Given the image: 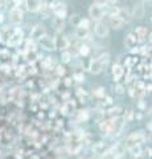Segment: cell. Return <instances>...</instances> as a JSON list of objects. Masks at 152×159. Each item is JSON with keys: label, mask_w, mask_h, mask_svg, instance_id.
Returning <instances> with one entry per match:
<instances>
[{"label": "cell", "mask_w": 152, "mask_h": 159, "mask_svg": "<svg viewBox=\"0 0 152 159\" xmlns=\"http://www.w3.org/2000/svg\"><path fill=\"white\" fill-rule=\"evenodd\" d=\"M78 51H80L81 56H87V54L90 53V48L87 47V45H81L80 48H78Z\"/></svg>", "instance_id": "30"}, {"label": "cell", "mask_w": 152, "mask_h": 159, "mask_svg": "<svg viewBox=\"0 0 152 159\" xmlns=\"http://www.w3.org/2000/svg\"><path fill=\"white\" fill-rule=\"evenodd\" d=\"M90 24H91L90 19H81V21H80V24H78V27L83 28V29H89Z\"/></svg>", "instance_id": "25"}, {"label": "cell", "mask_w": 152, "mask_h": 159, "mask_svg": "<svg viewBox=\"0 0 152 159\" xmlns=\"http://www.w3.org/2000/svg\"><path fill=\"white\" fill-rule=\"evenodd\" d=\"M24 19V12L21 8H17V7H13L11 11H9V20H11V23L15 24V25H17V24H20Z\"/></svg>", "instance_id": "5"}, {"label": "cell", "mask_w": 152, "mask_h": 159, "mask_svg": "<svg viewBox=\"0 0 152 159\" xmlns=\"http://www.w3.org/2000/svg\"><path fill=\"white\" fill-rule=\"evenodd\" d=\"M78 118H80L81 121H87V119H89V111L82 110V111L80 113V116H78Z\"/></svg>", "instance_id": "32"}, {"label": "cell", "mask_w": 152, "mask_h": 159, "mask_svg": "<svg viewBox=\"0 0 152 159\" xmlns=\"http://www.w3.org/2000/svg\"><path fill=\"white\" fill-rule=\"evenodd\" d=\"M118 17H119L122 21L126 23H130L132 20V13L128 11L127 8H119V12H118Z\"/></svg>", "instance_id": "13"}, {"label": "cell", "mask_w": 152, "mask_h": 159, "mask_svg": "<svg viewBox=\"0 0 152 159\" xmlns=\"http://www.w3.org/2000/svg\"><path fill=\"white\" fill-rule=\"evenodd\" d=\"M38 41H40V45L44 49H46V51H53V49H56L54 48V39H52L49 36H44L42 39L38 40Z\"/></svg>", "instance_id": "11"}, {"label": "cell", "mask_w": 152, "mask_h": 159, "mask_svg": "<svg viewBox=\"0 0 152 159\" xmlns=\"http://www.w3.org/2000/svg\"><path fill=\"white\" fill-rule=\"evenodd\" d=\"M145 92H152V85L151 84H148V85L145 86Z\"/></svg>", "instance_id": "38"}, {"label": "cell", "mask_w": 152, "mask_h": 159, "mask_svg": "<svg viewBox=\"0 0 152 159\" xmlns=\"http://www.w3.org/2000/svg\"><path fill=\"white\" fill-rule=\"evenodd\" d=\"M3 20H4V15H3V13H0V23H2Z\"/></svg>", "instance_id": "40"}, {"label": "cell", "mask_w": 152, "mask_h": 159, "mask_svg": "<svg viewBox=\"0 0 152 159\" xmlns=\"http://www.w3.org/2000/svg\"><path fill=\"white\" fill-rule=\"evenodd\" d=\"M112 76H114V81H119V78L123 76V66L119 64H114L112 65Z\"/></svg>", "instance_id": "15"}, {"label": "cell", "mask_w": 152, "mask_h": 159, "mask_svg": "<svg viewBox=\"0 0 152 159\" xmlns=\"http://www.w3.org/2000/svg\"><path fill=\"white\" fill-rule=\"evenodd\" d=\"M52 64H53V60L50 57H45V58H44V61L41 62V65H42L44 69H50Z\"/></svg>", "instance_id": "27"}, {"label": "cell", "mask_w": 152, "mask_h": 159, "mask_svg": "<svg viewBox=\"0 0 152 159\" xmlns=\"http://www.w3.org/2000/svg\"><path fill=\"white\" fill-rule=\"evenodd\" d=\"M81 16L78 13H74V15H72L70 16V23L73 24V25H76V27H78V24H80V21H81Z\"/></svg>", "instance_id": "26"}, {"label": "cell", "mask_w": 152, "mask_h": 159, "mask_svg": "<svg viewBox=\"0 0 152 159\" xmlns=\"http://www.w3.org/2000/svg\"><path fill=\"white\" fill-rule=\"evenodd\" d=\"M124 126V118L123 117H115L111 118V131L110 135H119Z\"/></svg>", "instance_id": "4"}, {"label": "cell", "mask_w": 152, "mask_h": 159, "mask_svg": "<svg viewBox=\"0 0 152 159\" xmlns=\"http://www.w3.org/2000/svg\"><path fill=\"white\" fill-rule=\"evenodd\" d=\"M94 32L98 37L105 39L109 36V25L105 21H97L94 25Z\"/></svg>", "instance_id": "6"}, {"label": "cell", "mask_w": 152, "mask_h": 159, "mask_svg": "<svg viewBox=\"0 0 152 159\" xmlns=\"http://www.w3.org/2000/svg\"><path fill=\"white\" fill-rule=\"evenodd\" d=\"M144 141V134L143 131H135V133H131L128 137L126 139V146L131 148L134 146H139L141 142Z\"/></svg>", "instance_id": "3"}, {"label": "cell", "mask_w": 152, "mask_h": 159, "mask_svg": "<svg viewBox=\"0 0 152 159\" xmlns=\"http://www.w3.org/2000/svg\"><path fill=\"white\" fill-rule=\"evenodd\" d=\"M109 150L106 146H105V143H102V142H99V143H97V145H94L93 146V151H94L95 154H106V151Z\"/></svg>", "instance_id": "20"}, {"label": "cell", "mask_w": 152, "mask_h": 159, "mask_svg": "<svg viewBox=\"0 0 152 159\" xmlns=\"http://www.w3.org/2000/svg\"><path fill=\"white\" fill-rule=\"evenodd\" d=\"M120 110H122V107H119V106H115V107L110 109V110H107V111H106V114H107V116L110 117V119H111V118L119 117V113H120Z\"/></svg>", "instance_id": "23"}, {"label": "cell", "mask_w": 152, "mask_h": 159, "mask_svg": "<svg viewBox=\"0 0 152 159\" xmlns=\"http://www.w3.org/2000/svg\"><path fill=\"white\" fill-rule=\"evenodd\" d=\"M99 129H101V131L106 134V135H110V131H111V119H105V121H102L101 122V125H99Z\"/></svg>", "instance_id": "16"}, {"label": "cell", "mask_w": 152, "mask_h": 159, "mask_svg": "<svg viewBox=\"0 0 152 159\" xmlns=\"http://www.w3.org/2000/svg\"><path fill=\"white\" fill-rule=\"evenodd\" d=\"M114 92L116 94H123L124 93V88L122 85H116V86H114Z\"/></svg>", "instance_id": "35"}, {"label": "cell", "mask_w": 152, "mask_h": 159, "mask_svg": "<svg viewBox=\"0 0 152 159\" xmlns=\"http://www.w3.org/2000/svg\"><path fill=\"white\" fill-rule=\"evenodd\" d=\"M132 119H134V111H132V110H127L126 116H124V121H127V122H131Z\"/></svg>", "instance_id": "33"}, {"label": "cell", "mask_w": 152, "mask_h": 159, "mask_svg": "<svg viewBox=\"0 0 152 159\" xmlns=\"http://www.w3.org/2000/svg\"><path fill=\"white\" fill-rule=\"evenodd\" d=\"M138 37H136V34H134V33H128L127 36L124 37V45L127 47V48H135L136 47V44H138Z\"/></svg>", "instance_id": "12"}, {"label": "cell", "mask_w": 152, "mask_h": 159, "mask_svg": "<svg viewBox=\"0 0 152 159\" xmlns=\"http://www.w3.org/2000/svg\"><path fill=\"white\" fill-rule=\"evenodd\" d=\"M44 36H46L45 27H44L42 24H36L31 32V40H40Z\"/></svg>", "instance_id": "9"}, {"label": "cell", "mask_w": 152, "mask_h": 159, "mask_svg": "<svg viewBox=\"0 0 152 159\" xmlns=\"http://www.w3.org/2000/svg\"><path fill=\"white\" fill-rule=\"evenodd\" d=\"M21 41H23V32L19 28H16L15 29V33L12 34V36H9V39H8V45L17 47V45L21 44Z\"/></svg>", "instance_id": "10"}, {"label": "cell", "mask_w": 152, "mask_h": 159, "mask_svg": "<svg viewBox=\"0 0 152 159\" xmlns=\"http://www.w3.org/2000/svg\"><path fill=\"white\" fill-rule=\"evenodd\" d=\"M147 33H148V28H147V27L139 25V27H136V28H135V34H136L138 37H140V39L145 37V36H147Z\"/></svg>", "instance_id": "22"}, {"label": "cell", "mask_w": 152, "mask_h": 159, "mask_svg": "<svg viewBox=\"0 0 152 159\" xmlns=\"http://www.w3.org/2000/svg\"><path fill=\"white\" fill-rule=\"evenodd\" d=\"M40 6H41V2H37V0H29V2H25V8L29 12H38L40 11Z\"/></svg>", "instance_id": "14"}, {"label": "cell", "mask_w": 152, "mask_h": 159, "mask_svg": "<svg viewBox=\"0 0 152 159\" xmlns=\"http://www.w3.org/2000/svg\"><path fill=\"white\" fill-rule=\"evenodd\" d=\"M53 27H54V29L57 32H61L63 28H65V21H63L62 19H57L54 17L53 19Z\"/></svg>", "instance_id": "21"}, {"label": "cell", "mask_w": 152, "mask_h": 159, "mask_svg": "<svg viewBox=\"0 0 152 159\" xmlns=\"http://www.w3.org/2000/svg\"><path fill=\"white\" fill-rule=\"evenodd\" d=\"M148 40H150V43H152V33H150V37H148Z\"/></svg>", "instance_id": "41"}, {"label": "cell", "mask_w": 152, "mask_h": 159, "mask_svg": "<svg viewBox=\"0 0 152 159\" xmlns=\"http://www.w3.org/2000/svg\"><path fill=\"white\" fill-rule=\"evenodd\" d=\"M74 36L77 39H80V40L87 39V37H89V29H83V28L77 27L76 28V32H74Z\"/></svg>", "instance_id": "18"}, {"label": "cell", "mask_w": 152, "mask_h": 159, "mask_svg": "<svg viewBox=\"0 0 152 159\" xmlns=\"http://www.w3.org/2000/svg\"><path fill=\"white\" fill-rule=\"evenodd\" d=\"M110 25L114 29H122L124 25V21H122L118 16H110Z\"/></svg>", "instance_id": "17"}, {"label": "cell", "mask_w": 152, "mask_h": 159, "mask_svg": "<svg viewBox=\"0 0 152 159\" xmlns=\"http://www.w3.org/2000/svg\"><path fill=\"white\" fill-rule=\"evenodd\" d=\"M93 94H94L95 97H105V94H106V92H105V88H97L94 92H93Z\"/></svg>", "instance_id": "31"}, {"label": "cell", "mask_w": 152, "mask_h": 159, "mask_svg": "<svg viewBox=\"0 0 152 159\" xmlns=\"http://www.w3.org/2000/svg\"><path fill=\"white\" fill-rule=\"evenodd\" d=\"M109 60H110L109 54H102L101 57H98L95 60H91L90 65H89L90 73H93V74H99L102 70H103V68L107 65Z\"/></svg>", "instance_id": "1"}, {"label": "cell", "mask_w": 152, "mask_h": 159, "mask_svg": "<svg viewBox=\"0 0 152 159\" xmlns=\"http://www.w3.org/2000/svg\"><path fill=\"white\" fill-rule=\"evenodd\" d=\"M132 19H136V20H141L144 17V13H145V7H144V2H138L135 3L134 8H132Z\"/></svg>", "instance_id": "7"}, {"label": "cell", "mask_w": 152, "mask_h": 159, "mask_svg": "<svg viewBox=\"0 0 152 159\" xmlns=\"http://www.w3.org/2000/svg\"><path fill=\"white\" fill-rule=\"evenodd\" d=\"M70 60H72V53H70L69 51L61 52V61H62L63 64H69Z\"/></svg>", "instance_id": "24"}, {"label": "cell", "mask_w": 152, "mask_h": 159, "mask_svg": "<svg viewBox=\"0 0 152 159\" xmlns=\"http://www.w3.org/2000/svg\"><path fill=\"white\" fill-rule=\"evenodd\" d=\"M65 68H63L62 65H58L57 68H56V73L58 74V76H63V74H65Z\"/></svg>", "instance_id": "34"}, {"label": "cell", "mask_w": 152, "mask_h": 159, "mask_svg": "<svg viewBox=\"0 0 152 159\" xmlns=\"http://www.w3.org/2000/svg\"><path fill=\"white\" fill-rule=\"evenodd\" d=\"M69 40H67L66 36H63V34H58V36L54 37V48L56 49H60L61 52L66 51L67 48H69Z\"/></svg>", "instance_id": "8"}, {"label": "cell", "mask_w": 152, "mask_h": 159, "mask_svg": "<svg viewBox=\"0 0 152 159\" xmlns=\"http://www.w3.org/2000/svg\"><path fill=\"white\" fill-rule=\"evenodd\" d=\"M73 80H74V81H77V82H83V81H85V74L77 72V73L73 74Z\"/></svg>", "instance_id": "29"}, {"label": "cell", "mask_w": 152, "mask_h": 159, "mask_svg": "<svg viewBox=\"0 0 152 159\" xmlns=\"http://www.w3.org/2000/svg\"><path fill=\"white\" fill-rule=\"evenodd\" d=\"M72 81H73V78L67 77V78H65V81H63V84H65L66 86H70V85H72Z\"/></svg>", "instance_id": "36"}, {"label": "cell", "mask_w": 152, "mask_h": 159, "mask_svg": "<svg viewBox=\"0 0 152 159\" xmlns=\"http://www.w3.org/2000/svg\"><path fill=\"white\" fill-rule=\"evenodd\" d=\"M107 12H109L107 3H106V6H99V4H97V2H95V3H93L89 8V15L94 21H102L105 13H107Z\"/></svg>", "instance_id": "2"}, {"label": "cell", "mask_w": 152, "mask_h": 159, "mask_svg": "<svg viewBox=\"0 0 152 159\" xmlns=\"http://www.w3.org/2000/svg\"><path fill=\"white\" fill-rule=\"evenodd\" d=\"M139 107H140V109H144V107H145V105H144V102H143V101H140V102H139Z\"/></svg>", "instance_id": "39"}, {"label": "cell", "mask_w": 152, "mask_h": 159, "mask_svg": "<svg viewBox=\"0 0 152 159\" xmlns=\"http://www.w3.org/2000/svg\"><path fill=\"white\" fill-rule=\"evenodd\" d=\"M54 16L57 19H65L66 17V6L65 4H62L61 7H58L57 9H54Z\"/></svg>", "instance_id": "19"}, {"label": "cell", "mask_w": 152, "mask_h": 159, "mask_svg": "<svg viewBox=\"0 0 152 159\" xmlns=\"http://www.w3.org/2000/svg\"><path fill=\"white\" fill-rule=\"evenodd\" d=\"M134 90H135L134 88H130V89H128V94H130L131 97H135V92H134Z\"/></svg>", "instance_id": "37"}, {"label": "cell", "mask_w": 152, "mask_h": 159, "mask_svg": "<svg viewBox=\"0 0 152 159\" xmlns=\"http://www.w3.org/2000/svg\"><path fill=\"white\" fill-rule=\"evenodd\" d=\"M128 150L132 152V155L134 157H140L141 155V148H140V145L139 146H134V147H131V148H128Z\"/></svg>", "instance_id": "28"}]
</instances>
